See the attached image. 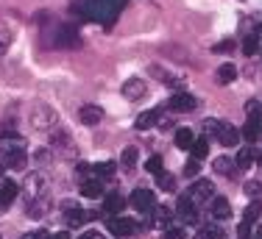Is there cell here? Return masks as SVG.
Instances as JSON below:
<instances>
[{"instance_id": "1", "label": "cell", "mask_w": 262, "mask_h": 239, "mask_svg": "<svg viewBox=\"0 0 262 239\" xmlns=\"http://www.w3.org/2000/svg\"><path fill=\"white\" fill-rule=\"evenodd\" d=\"M204 131H207V136H215V142H221L223 148H237L240 145V131L234 125L223 123V119H207Z\"/></svg>"}, {"instance_id": "2", "label": "cell", "mask_w": 262, "mask_h": 239, "mask_svg": "<svg viewBox=\"0 0 262 239\" xmlns=\"http://www.w3.org/2000/svg\"><path fill=\"white\" fill-rule=\"evenodd\" d=\"M56 119H59V114L51 109V106H34V111H31V125L34 128H39V131H48V128H53L56 125Z\"/></svg>"}, {"instance_id": "3", "label": "cell", "mask_w": 262, "mask_h": 239, "mask_svg": "<svg viewBox=\"0 0 262 239\" xmlns=\"http://www.w3.org/2000/svg\"><path fill=\"white\" fill-rule=\"evenodd\" d=\"M61 214H64V220H67V225H73V228H81V225L90 220V214H86L84 209L76 203V200H64L61 203Z\"/></svg>"}, {"instance_id": "4", "label": "cell", "mask_w": 262, "mask_h": 239, "mask_svg": "<svg viewBox=\"0 0 262 239\" xmlns=\"http://www.w3.org/2000/svg\"><path fill=\"white\" fill-rule=\"evenodd\" d=\"M212 195H215V186H212V181L207 178H198L195 184L190 186V192H187V198L192 200V203H207V200H212Z\"/></svg>"}, {"instance_id": "5", "label": "cell", "mask_w": 262, "mask_h": 239, "mask_svg": "<svg viewBox=\"0 0 262 239\" xmlns=\"http://www.w3.org/2000/svg\"><path fill=\"white\" fill-rule=\"evenodd\" d=\"M131 206L137 211H142V214H151V209L157 206V195L151 189H134L131 192Z\"/></svg>"}, {"instance_id": "6", "label": "cell", "mask_w": 262, "mask_h": 239, "mask_svg": "<svg viewBox=\"0 0 262 239\" xmlns=\"http://www.w3.org/2000/svg\"><path fill=\"white\" fill-rule=\"evenodd\" d=\"M106 228L112 231L115 236H131V234H137V223L131 217H109V223H106Z\"/></svg>"}, {"instance_id": "7", "label": "cell", "mask_w": 262, "mask_h": 239, "mask_svg": "<svg viewBox=\"0 0 262 239\" xmlns=\"http://www.w3.org/2000/svg\"><path fill=\"white\" fill-rule=\"evenodd\" d=\"M45 175H39V173H31L28 178H26V195H28V200H36V198H42L45 195Z\"/></svg>"}, {"instance_id": "8", "label": "cell", "mask_w": 262, "mask_h": 239, "mask_svg": "<svg viewBox=\"0 0 262 239\" xmlns=\"http://www.w3.org/2000/svg\"><path fill=\"white\" fill-rule=\"evenodd\" d=\"M167 106H170V111H192L198 106V100L190 92H176V95H170Z\"/></svg>"}, {"instance_id": "9", "label": "cell", "mask_w": 262, "mask_h": 239, "mask_svg": "<svg viewBox=\"0 0 262 239\" xmlns=\"http://www.w3.org/2000/svg\"><path fill=\"white\" fill-rule=\"evenodd\" d=\"M145 89H148V86H145V81H142V78H128L126 84H123L120 92H123V98H126V100L134 103V100L145 98Z\"/></svg>"}, {"instance_id": "10", "label": "cell", "mask_w": 262, "mask_h": 239, "mask_svg": "<svg viewBox=\"0 0 262 239\" xmlns=\"http://www.w3.org/2000/svg\"><path fill=\"white\" fill-rule=\"evenodd\" d=\"M176 214L184 220L187 225H192V223H198V209H195V203H192L187 195H182L179 198V206H176Z\"/></svg>"}, {"instance_id": "11", "label": "cell", "mask_w": 262, "mask_h": 239, "mask_svg": "<svg viewBox=\"0 0 262 239\" xmlns=\"http://www.w3.org/2000/svg\"><path fill=\"white\" fill-rule=\"evenodd\" d=\"M209 214L215 220H229L232 217V206H229L226 198H212L209 200Z\"/></svg>"}, {"instance_id": "12", "label": "cell", "mask_w": 262, "mask_h": 239, "mask_svg": "<svg viewBox=\"0 0 262 239\" xmlns=\"http://www.w3.org/2000/svg\"><path fill=\"white\" fill-rule=\"evenodd\" d=\"M17 192H20V189H17L14 181H3V178H0V214H3L6 206L17 198Z\"/></svg>"}, {"instance_id": "13", "label": "cell", "mask_w": 262, "mask_h": 239, "mask_svg": "<svg viewBox=\"0 0 262 239\" xmlns=\"http://www.w3.org/2000/svg\"><path fill=\"white\" fill-rule=\"evenodd\" d=\"M78 119L84 125H98L103 119V109H101V106H81V109H78Z\"/></svg>"}, {"instance_id": "14", "label": "cell", "mask_w": 262, "mask_h": 239, "mask_svg": "<svg viewBox=\"0 0 262 239\" xmlns=\"http://www.w3.org/2000/svg\"><path fill=\"white\" fill-rule=\"evenodd\" d=\"M56 45H61V47H73V45H78V34H76V28H73V25H61V28L56 31Z\"/></svg>"}, {"instance_id": "15", "label": "cell", "mask_w": 262, "mask_h": 239, "mask_svg": "<svg viewBox=\"0 0 262 239\" xmlns=\"http://www.w3.org/2000/svg\"><path fill=\"white\" fill-rule=\"evenodd\" d=\"M6 170H23L26 167V150H9V153H3V164Z\"/></svg>"}, {"instance_id": "16", "label": "cell", "mask_w": 262, "mask_h": 239, "mask_svg": "<svg viewBox=\"0 0 262 239\" xmlns=\"http://www.w3.org/2000/svg\"><path fill=\"white\" fill-rule=\"evenodd\" d=\"M170 217H173V211L167 209V206H154L151 209V217H148V225H170Z\"/></svg>"}, {"instance_id": "17", "label": "cell", "mask_w": 262, "mask_h": 239, "mask_svg": "<svg viewBox=\"0 0 262 239\" xmlns=\"http://www.w3.org/2000/svg\"><path fill=\"white\" fill-rule=\"evenodd\" d=\"M162 117V109H151V111H142L140 117H137V123H134V128L137 131H148V128H154L157 125V119Z\"/></svg>"}, {"instance_id": "18", "label": "cell", "mask_w": 262, "mask_h": 239, "mask_svg": "<svg viewBox=\"0 0 262 239\" xmlns=\"http://www.w3.org/2000/svg\"><path fill=\"white\" fill-rule=\"evenodd\" d=\"M246 114H248V123L262 128V103L259 100H248L246 103Z\"/></svg>"}, {"instance_id": "19", "label": "cell", "mask_w": 262, "mask_h": 239, "mask_svg": "<svg viewBox=\"0 0 262 239\" xmlns=\"http://www.w3.org/2000/svg\"><path fill=\"white\" fill-rule=\"evenodd\" d=\"M81 195H84V198H101L103 195V184L98 178H90V181H84V184H81Z\"/></svg>"}, {"instance_id": "20", "label": "cell", "mask_w": 262, "mask_h": 239, "mask_svg": "<svg viewBox=\"0 0 262 239\" xmlns=\"http://www.w3.org/2000/svg\"><path fill=\"white\" fill-rule=\"evenodd\" d=\"M48 206H51L48 195H42V198H36V200H28V217H42L48 211Z\"/></svg>"}, {"instance_id": "21", "label": "cell", "mask_w": 262, "mask_h": 239, "mask_svg": "<svg viewBox=\"0 0 262 239\" xmlns=\"http://www.w3.org/2000/svg\"><path fill=\"white\" fill-rule=\"evenodd\" d=\"M215 78H217V84H232V81L237 78V67L234 64H221L217 67V73H215Z\"/></svg>"}, {"instance_id": "22", "label": "cell", "mask_w": 262, "mask_h": 239, "mask_svg": "<svg viewBox=\"0 0 262 239\" xmlns=\"http://www.w3.org/2000/svg\"><path fill=\"white\" fill-rule=\"evenodd\" d=\"M254 164V153L248 148H240L237 150V159H234V170H248Z\"/></svg>"}, {"instance_id": "23", "label": "cell", "mask_w": 262, "mask_h": 239, "mask_svg": "<svg viewBox=\"0 0 262 239\" xmlns=\"http://www.w3.org/2000/svg\"><path fill=\"white\" fill-rule=\"evenodd\" d=\"M137 156H140V153H137V148H126V150H123V156H120V167L126 170V173H131V170L137 167Z\"/></svg>"}, {"instance_id": "24", "label": "cell", "mask_w": 262, "mask_h": 239, "mask_svg": "<svg viewBox=\"0 0 262 239\" xmlns=\"http://www.w3.org/2000/svg\"><path fill=\"white\" fill-rule=\"evenodd\" d=\"M120 209H123V198H120V195H109V198L103 200V211L109 217H115Z\"/></svg>"}, {"instance_id": "25", "label": "cell", "mask_w": 262, "mask_h": 239, "mask_svg": "<svg viewBox=\"0 0 262 239\" xmlns=\"http://www.w3.org/2000/svg\"><path fill=\"white\" fill-rule=\"evenodd\" d=\"M259 214H262V206L257 203V200H251V203L246 206V211H243V223H248V225H251V223H257Z\"/></svg>"}, {"instance_id": "26", "label": "cell", "mask_w": 262, "mask_h": 239, "mask_svg": "<svg viewBox=\"0 0 262 239\" xmlns=\"http://www.w3.org/2000/svg\"><path fill=\"white\" fill-rule=\"evenodd\" d=\"M195 142V136H192V128H179L176 131V145L182 150H190V145Z\"/></svg>"}, {"instance_id": "27", "label": "cell", "mask_w": 262, "mask_h": 239, "mask_svg": "<svg viewBox=\"0 0 262 239\" xmlns=\"http://www.w3.org/2000/svg\"><path fill=\"white\" fill-rule=\"evenodd\" d=\"M157 186H159L162 192H173V189H176V178H173L170 173H165V170H162V173L157 175Z\"/></svg>"}, {"instance_id": "28", "label": "cell", "mask_w": 262, "mask_h": 239, "mask_svg": "<svg viewBox=\"0 0 262 239\" xmlns=\"http://www.w3.org/2000/svg\"><path fill=\"white\" fill-rule=\"evenodd\" d=\"M215 173H221V175H234V173H237V170H234V161L226 159V156L215 159Z\"/></svg>"}, {"instance_id": "29", "label": "cell", "mask_w": 262, "mask_h": 239, "mask_svg": "<svg viewBox=\"0 0 262 239\" xmlns=\"http://www.w3.org/2000/svg\"><path fill=\"white\" fill-rule=\"evenodd\" d=\"M190 150H192V159L201 161V159H207V153H209V142L207 139H195L190 145Z\"/></svg>"}, {"instance_id": "30", "label": "cell", "mask_w": 262, "mask_h": 239, "mask_svg": "<svg viewBox=\"0 0 262 239\" xmlns=\"http://www.w3.org/2000/svg\"><path fill=\"white\" fill-rule=\"evenodd\" d=\"M53 145L56 148H64V150H73V142H70V134L67 131H53Z\"/></svg>"}, {"instance_id": "31", "label": "cell", "mask_w": 262, "mask_h": 239, "mask_svg": "<svg viewBox=\"0 0 262 239\" xmlns=\"http://www.w3.org/2000/svg\"><path fill=\"white\" fill-rule=\"evenodd\" d=\"M201 239H226V231L221 225H207V228H201Z\"/></svg>"}, {"instance_id": "32", "label": "cell", "mask_w": 262, "mask_h": 239, "mask_svg": "<svg viewBox=\"0 0 262 239\" xmlns=\"http://www.w3.org/2000/svg\"><path fill=\"white\" fill-rule=\"evenodd\" d=\"M243 50H246V56H257V53H259V36H257V34L246 36V42H243Z\"/></svg>"}, {"instance_id": "33", "label": "cell", "mask_w": 262, "mask_h": 239, "mask_svg": "<svg viewBox=\"0 0 262 239\" xmlns=\"http://www.w3.org/2000/svg\"><path fill=\"white\" fill-rule=\"evenodd\" d=\"M11 39H14V34H11V31L6 28V25H0V53H6V50H9Z\"/></svg>"}, {"instance_id": "34", "label": "cell", "mask_w": 262, "mask_h": 239, "mask_svg": "<svg viewBox=\"0 0 262 239\" xmlns=\"http://www.w3.org/2000/svg\"><path fill=\"white\" fill-rule=\"evenodd\" d=\"M95 173H98V178H112V173H115V161H101V164H95Z\"/></svg>"}, {"instance_id": "35", "label": "cell", "mask_w": 262, "mask_h": 239, "mask_svg": "<svg viewBox=\"0 0 262 239\" xmlns=\"http://www.w3.org/2000/svg\"><path fill=\"white\" fill-rule=\"evenodd\" d=\"M145 170H148V173H154V175H159L162 173V156H151V159L145 161Z\"/></svg>"}, {"instance_id": "36", "label": "cell", "mask_w": 262, "mask_h": 239, "mask_svg": "<svg viewBox=\"0 0 262 239\" xmlns=\"http://www.w3.org/2000/svg\"><path fill=\"white\" fill-rule=\"evenodd\" d=\"M184 173H187V178H195V175L201 173V161L190 159V161H187V167H184Z\"/></svg>"}, {"instance_id": "37", "label": "cell", "mask_w": 262, "mask_h": 239, "mask_svg": "<svg viewBox=\"0 0 262 239\" xmlns=\"http://www.w3.org/2000/svg\"><path fill=\"white\" fill-rule=\"evenodd\" d=\"M165 239H184V231L179 225H165Z\"/></svg>"}, {"instance_id": "38", "label": "cell", "mask_w": 262, "mask_h": 239, "mask_svg": "<svg viewBox=\"0 0 262 239\" xmlns=\"http://www.w3.org/2000/svg\"><path fill=\"white\" fill-rule=\"evenodd\" d=\"M243 136H246L248 142H257V136H259V128H257V125H251V123H246V128H243Z\"/></svg>"}, {"instance_id": "39", "label": "cell", "mask_w": 262, "mask_h": 239, "mask_svg": "<svg viewBox=\"0 0 262 239\" xmlns=\"http://www.w3.org/2000/svg\"><path fill=\"white\" fill-rule=\"evenodd\" d=\"M259 192H262V184H259V181H248V184H246V195H248V198H257Z\"/></svg>"}, {"instance_id": "40", "label": "cell", "mask_w": 262, "mask_h": 239, "mask_svg": "<svg viewBox=\"0 0 262 239\" xmlns=\"http://www.w3.org/2000/svg\"><path fill=\"white\" fill-rule=\"evenodd\" d=\"M212 50H215V53H226V50H234V42H232V39H226V42H217V45L212 47Z\"/></svg>"}, {"instance_id": "41", "label": "cell", "mask_w": 262, "mask_h": 239, "mask_svg": "<svg viewBox=\"0 0 262 239\" xmlns=\"http://www.w3.org/2000/svg\"><path fill=\"white\" fill-rule=\"evenodd\" d=\"M248 234H251V225H248V223L237 225V239H248Z\"/></svg>"}, {"instance_id": "42", "label": "cell", "mask_w": 262, "mask_h": 239, "mask_svg": "<svg viewBox=\"0 0 262 239\" xmlns=\"http://www.w3.org/2000/svg\"><path fill=\"white\" fill-rule=\"evenodd\" d=\"M23 239H51V236H48L45 231H31V234H26Z\"/></svg>"}, {"instance_id": "43", "label": "cell", "mask_w": 262, "mask_h": 239, "mask_svg": "<svg viewBox=\"0 0 262 239\" xmlns=\"http://www.w3.org/2000/svg\"><path fill=\"white\" fill-rule=\"evenodd\" d=\"M90 170H92L90 164H84V161H81V164L76 167V175H78V178H81V175H90Z\"/></svg>"}, {"instance_id": "44", "label": "cell", "mask_w": 262, "mask_h": 239, "mask_svg": "<svg viewBox=\"0 0 262 239\" xmlns=\"http://www.w3.org/2000/svg\"><path fill=\"white\" fill-rule=\"evenodd\" d=\"M51 159V153H48V150H39V153H36V161H48Z\"/></svg>"}, {"instance_id": "45", "label": "cell", "mask_w": 262, "mask_h": 239, "mask_svg": "<svg viewBox=\"0 0 262 239\" xmlns=\"http://www.w3.org/2000/svg\"><path fill=\"white\" fill-rule=\"evenodd\" d=\"M51 239H70V236H67V231H59V234L51 236Z\"/></svg>"}, {"instance_id": "46", "label": "cell", "mask_w": 262, "mask_h": 239, "mask_svg": "<svg viewBox=\"0 0 262 239\" xmlns=\"http://www.w3.org/2000/svg\"><path fill=\"white\" fill-rule=\"evenodd\" d=\"M254 239H262V225H257V231H254Z\"/></svg>"}, {"instance_id": "47", "label": "cell", "mask_w": 262, "mask_h": 239, "mask_svg": "<svg viewBox=\"0 0 262 239\" xmlns=\"http://www.w3.org/2000/svg\"><path fill=\"white\" fill-rule=\"evenodd\" d=\"M254 164H259V167H262V153H259V156H254Z\"/></svg>"}, {"instance_id": "48", "label": "cell", "mask_w": 262, "mask_h": 239, "mask_svg": "<svg viewBox=\"0 0 262 239\" xmlns=\"http://www.w3.org/2000/svg\"><path fill=\"white\" fill-rule=\"evenodd\" d=\"M257 142H262V128H259V136H257Z\"/></svg>"}]
</instances>
